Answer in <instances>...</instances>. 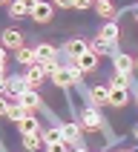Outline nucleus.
I'll return each mask as SVG.
<instances>
[{
	"instance_id": "f257e3e1",
	"label": "nucleus",
	"mask_w": 138,
	"mask_h": 152,
	"mask_svg": "<svg viewBox=\"0 0 138 152\" xmlns=\"http://www.w3.org/2000/svg\"><path fill=\"white\" fill-rule=\"evenodd\" d=\"M78 124H81V129H84V132H101V129L106 126V121H104L101 109H98V106H92V103H86L84 109H81Z\"/></svg>"
},
{
	"instance_id": "f03ea898",
	"label": "nucleus",
	"mask_w": 138,
	"mask_h": 152,
	"mask_svg": "<svg viewBox=\"0 0 138 152\" xmlns=\"http://www.w3.org/2000/svg\"><path fill=\"white\" fill-rule=\"evenodd\" d=\"M46 75H52V66H49V63H32V66L23 69V77L29 80L32 89H37V86L46 80Z\"/></svg>"
},
{
	"instance_id": "7ed1b4c3",
	"label": "nucleus",
	"mask_w": 138,
	"mask_h": 152,
	"mask_svg": "<svg viewBox=\"0 0 138 152\" xmlns=\"http://www.w3.org/2000/svg\"><path fill=\"white\" fill-rule=\"evenodd\" d=\"M37 26H46L52 23V17H55V3L52 0H37V6L32 9V15H29Z\"/></svg>"
},
{
	"instance_id": "20e7f679",
	"label": "nucleus",
	"mask_w": 138,
	"mask_h": 152,
	"mask_svg": "<svg viewBox=\"0 0 138 152\" xmlns=\"http://www.w3.org/2000/svg\"><path fill=\"white\" fill-rule=\"evenodd\" d=\"M34 6H37V0H12V3L6 6V12H9L12 20H23V17L32 15Z\"/></svg>"
},
{
	"instance_id": "39448f33",
	"label": "nucleus",
	"mask_w": 138,
	"mask_h": 152,
	"mask_svg": "<svg viewBox=\"0 0 138 152\" xmlns=\"http://www.w3.org/2000/svg\"><path fill=\"white\" fill-rule=\"evenodd\" d=\"M112 72L132 75V72H135V58L127 55V52H112Z\"/></svg>"
},
{
	"instance_id": "423d86ee",
	"label": "nucleus",
	"mask_w": 138,
	"mask_h": 152,
	"mask_svg": "<svg viewBox=\"0 0 138 152\" xmlns=\"http://www.w3.org/2000/svg\"><path fill=\"white\" fill-rule=\"evenodd\" d=\"M26 89H32V86H29V80H26L23 75H15V77H9V83H6V98L9 101H17V98H20V95L26 92Z\"/></svg>"
},
{
	"instance_id": "0eeeda50",
	"label": "nucleus",
	"mask_w": 138,
	"mask_h": 152,
	"mask_svg": "<svg viewBox=\"0 0 138 152\" xmlns=\"http://www.w3.org/2000/svg\"><path fill=\"white\" fill-rule=\"evenodd\" d=\"M60 129H63V138H66L69 146H81L84 144V129H81V124L66 121V124H60Z\"/></svg>"
},
{
	"instance_id": "6e6552de",
	"label": "nucleus",
	"mask_w": 138,
	"mask_h": 152,
	"mask_svg": "<svg viewBox=\"0 0 138 152\" xmlns=\"http://www.w3.org/2000/svg\"><path fill=\"white\" fill-rule=\"evenodd\" d=\"M86 101L92 103V106H109V86H92V89H86Z\"/></svg>"
},
{
	"instance_id": "1a4fd4ad",
	"label": "nucleus",
	"mask_w": 138,
	"mask_h": 152,
	"mask_svg": "<svg viewBox=\"0 0 138 152\" xmlns=\"http://www.w3.org/2000/svg\"><path fill=\"white\" fill-rule=\"evenodd\" d=\"M49 77H52V83L58 86V89H72V86H75V83H72V77H69V69L63 66V63H58V66L52 69Z\"/></svg>"
},
{
	"instance_id": "9d476101",
	"label": "nucleus",
	"mask_w": 138,
	"mask_h": 152,
	"mask_svg": "<svg viewBox=\"0 0 138 152\" xmlns=\"http://www.w3.org/2000/svg\"><path fill=\"white\" fill-rule=\"evenodd\" d=\"M0 43L6 46V49H20L23 46V32L20 29H3V34H0Z\"/></svg>"
},
{
	"instance_id": "9b49d317",
	"label": "nucleus",
	"mask_w": 138,
	"mask_h": 152,
	"mask_svg": "<svg viewBox=\"0 0 138 152\" xmlns=\"http://www.w3.org/2000/svg\"><path fill=\"white\" fill-rule=\"evenodd\" d=\"M17 101L23 103V106H26L29 112H40V109H43V98L37 95V89H26V92L20 95Z\"/></svg>"
},
{
	"instance_id": "f8f14e48",
	"label": "nucleus",
	"mask_w": 138,
	"mask_h": 152,
	"mask_svg": "<svg viewBox=\"0 0 138 152\" xmlns=\"http://www.w3.org/2000/svg\"><path fill=\"white\" fill-rule=\"evenodd\" d=\"M104 37V40L109 43L112 49H115V43H118V37H121V29H118V20H106V23L101 26V32H98Z\"/></svg>"
},
{
	"instance_id": "ddd939ff",
	"label": "nucleus",
	"mask_w": 138,
	"mask_h": 152,
	"mask_svg": "<svg viewBox=\"0 0 138 152\" xmlns=\"http://www.w3.org/2000/svg\"><path fill=\"white\" fill-rule=\"evenodd\" d=\"M95 12L104 17V20H118V6L112 3V0H95Z\"/></svg>"
},
{
	"instance_id": "4468645a",
	"label": "nucleus",
	"mask_w": 138,
	"mask_h": 152,
	"mask_svg": "<svg viewBox=\"0 0 138 152\" xmlns=\"http://www.w3.org/2000/svg\"><path fill=\"white\" fill-rule=\"evenodd\" d=\"M34 55H37V63H55L58 60V49L52 43H37L34 46Z\"/></svg>"
},
{
	"instance_id": "2eb2a0df",
	"label": "nucleus",
	"mask_w": 138,
	"mask_h": 152,
	"mask_svg": "<svg viewBox=\"0 0 138 152\" xmlns=\"http://www.w3.org/2000/svg\"><path fill=\"white\" fill-rule=\"evenodd\" d=\"M75 60H78V66L84 69V72H98V60H101V58H98L92 49H86V52H81Z\"/></svg>"
},
{
	"instance_id": "dca6fc26",
	"label": "nucleus",
	"mask_w": 138,
	"mask_h": 152,
	"mask_svg": "<svg viewBox=\"0 0 138 152\" xmlns=\"http://www.w3.org/2000/svg\"><path fill=\"white\" fill-rule=\"evenodd\" d=\"M17 132H20V135H40V124L34 118V112H29V115L17 124Z\"/></svg>"
},
{
	"instance_id": "f3484780",
	"label": "nucleus",
	"mask_w": 138,
	"mask_h": 152,
	"mask_svg": "<svg viewBox=\"0 0 138 152\" xmlns=\"http://www.w3.org/2000/svg\"><path fill=\"white\" fill-rule=\"evenodd\" d=\"M86 49H89V40H84V37H69V40L63 43V52L72 55V58H78V55L86 52Z\"/></svg>"
},
{
	"instance_id": "a211bd4d",
	"label": "nucleus",
	"mask_w": 138,
	"mask_h": 152,
	"mask_svg": "<svg viewBox=\"0 0 138 152\" xmlns=\"http://www.w3.org/2000/svg\"><path fill=\"white\" fill-rule=\"evenodd\" d=\"M129 98H132L129 89H109V106L112 109H124L129 103Z\"/></svg>"
},
{
	"instance_id": "6ab92c4d",
	"label": "nucleus",
	"mask_w": 138,
	"mask_h": 152,
	"mask_svg": "<svg viewBox=\"0 0 138 152\" xmlns=\"http://www.w3.org/2000/svg\"><path fill=\"white\" fill-rule=\"evenodd\" d=\"M15 60L26 69V66H32V63H37V55H34V49H29V46H20V49H15Z\"/></svg>"
},
{
	"instance_id": "aec40b11",
	"label": "nucleus",
	"mask_w": 138,
	"mask_h": 152,
	"mask_svg": "<svg viewBox=\"0 0 138 152\" xmlns=\"http://www.w3.org/2000/svg\"><path fill=\"white\" fill-rule=\"evenodd\" d=\"M89 49H92L95 55H98V58H106V55L112 58V46H109L106 40H104L101 34H95V37H92V43H89Z\"/></svg>"
},
{
	"instance_id": "412c9836",
	"label": "nucleus",
	"mask_w": 138,
	"mask_h": 152,
	"mask_svg": "<svg viewBox=\"0 0 138 152\" xmlns=\"http://www.w3.org/2000/svg\"><path fill=\"white\" fill-rule=\"evenodd\" d=\"M40 138H43V144H58V141H66L63 138V129L58 126H49V129H40Z\"/></svg>"
},
{
	"instance_id": "4be33fe9",
	"label": "nucleus",
	"mask_w": 138,
	"mask_h": 152,
	"mask_svg": "<svg viewBox=\"0 0 138 152\" xmlns=\"http://www.w3.org/2000/svg\"><path fill=\"white\" fill-rule=\"evenodd\" d=\"M20 144H23V149H29V152H40L43 138L40 135H20Z\"/></svg>"
},
{
	"instance_id": "5701e85b",
	"label": "nucleus",
	"mask_w": 138,
	"mask_h": 152,
	"mask_svg": "<svg viewBox=\"0 0 138 152\" xmlns=\"http://www.w3.org/2000/svg\"><path fill=\"white\" fill-rule=\"evenodd\" d=\"M109 89H129V75L112 72V77H109Z\"/></svg>"
},
{
	"instance_id": "b1692460",
	"label": "nucleus",
	"mask_w": 138,
	"mask_h": 152,
	"mask_svg": "<svg viewBox=\"0 0 138 152\" xmlns=\"http://www.w3.org/2000/svg\"><path fill=\"white\" fill-rule=\"evenodd\" d=\"M72 9H78V12H86V9H95V0H72Z\"/></svg>"
},
{
	"instance_id": "393cba45",
	"label": "nucleus",
	"mask_w": 138,
	"mask_h": 152,
	"mask_svg": "<svg viewBox=\"0 0 138 152\" xmlns=\"http://www.w3.org/2000/svg\"><path fill=\"white\" fill-rule=\"evenodd\" d=\"M9 103H12V101H9L6 95H0V118H6V112H9Z\"/></svg>"
},
{
	"instance_id": "a878e982",
	"label": "nucleus",
	"mask_w": 138,
	"mask_h": 152,
	"mask_svg": "<svg viewBox=\"0 0 138 152\" xmlns=\"http://www.w3.org/2000/svg\"><path fill=\"white\" fill-rule=\"evenodd\" d=\"M55 9H72V0H52Z\"/></svg>"
},
{
	"instance_id": "bb28decb",
	"label": "nucleus",
	"mask_w": 138,
	"mask_h": 152,
	"mask_svg": "<svg viewBox=\"0 0 138 152\" xmlns=\"http://www.w3.org/2000/svg\"><path fill=\"white\" fill-rule=\"evenodd\" d=\"M6 83H9V77H6V75H0V95L6 92Z\"/></svg>"
},
{
	"instance_id": "cd10ccee",
	"label": "nucleus",
	"mask_w": 138,
	"mask_h": 152,
	"mask_svg": "<svg viewBox=\"0 0 138 152\" xmlns=\"http://www.w3.org/2000/svg\"><path fill=\"white\" fill-rule=\"evenodd\" d=\"M0 60H6V46L0 43Z\"/></svg>"
},
{
	"instance_id": "c85d7f7f",
	"label": "nucleus",
	"mask_w": 138,
	"mask_h": 152,
	"mask_svg": "<svg viewBox=\"0 0 138 152\" xmlns=\"http://www.w3.org/2000/svg\"><path fill=\"white\" fill-rule=\"evenodd\" d=\"M72 152H89V149H86V146L81 144V146H75V149H72Z\"/></svg>"
},
{
	"instance_id": "c756f323",
	"label": "nucleus",
	"mask_w": 138,
	"mask_h": 152,
	"mask_svg": "<svg viewBox=\"0 0 138 152\" xmlns=\"http://www.w3.org/2000/svg\"><path fill=\"white\" fill-rule=\"evenodd\" d=\"M0 75H6V60H0Z\"/></svg>"
},
{
	"instance_id": "7c9ffc66",
	"label": "nucleus",
	"mask_w": 138,
	"mask_h": 152,
	"mask_svg": "<svg viewBox=\"0 0 138 152\" xmlns=\"http://www.w3.org/2000/svg\"><path fill=\"white\" fill-rule=\"evenodd\" d=\"M132 135H135V141H138V124H135V126H132Z\"/></svg>"
},
{
	"instance_id": "2f4dec72",
	"label": "nucleus",
	"mask_w": 138,
	"mask_h": 152,
	"mask_svg": "<svg viewBox=\"0 0 138 152\" xmlns=\"http://www.w3.org/2000/svg\"><path fill=\"white\" fill-rule=\"evenodd\" d=\"M9 3H12V0H0V6H9Z\"/></svg>"
},
{
	"instance_id": "473e14b6",
	"label": "nucleus",
	"mask_w": 138,
	"mask_h": 152,
	"mask_svg": "<svg viewBox=\"0 0 138 152\" xmlns=\"http://www.w3.org/2000/svg\"><path fill=\"white\" fill-rule=\"evenodd\" d=\"M132 17H135V23H138V9H135V12H132Z\"/></svg>"
},
{
	"instance_id": "72a5a7b5",
	"label": "nucleus",
	"mask_w": 138,
	"mask_h": 152,
	"mask_svg": "<svg viewBox=\"0 0 138 152\" xmlns=\"http://www.w3.org/2000/svg\"><path fill=\"white\" fill-rule=\"evenodd\" d=\"M135 72H138V58H135Z\"/></svg>"
},
{
	"instance_id": "f704fd0d",
	"label": "nucleus",
	"mask_w": 138,
	"mask_h": 152,
	"mask_svg": "<svg viewBox=\"0 0 138 152\" xmlns=\"http://www.w3.org/2000/svg\"><path fill=\"white\" fill-rule=\"evenodd\" d=\"M135 103H138V95H135Z\"/></svg>"
}]
</instances>
